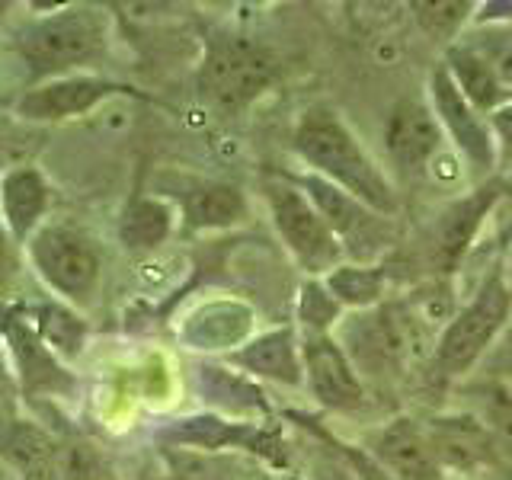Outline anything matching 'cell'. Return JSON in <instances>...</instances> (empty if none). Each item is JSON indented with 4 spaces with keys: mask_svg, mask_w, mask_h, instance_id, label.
Wrapping results in <instances>:
<instances>
[{
    "mask_svg": "<svg viewBox=\"0 0 512 480\" xmlns=\"http://www.w3.org/2000/svg\"><path fill=\"white\" fill-rule=\"evenodd\" d=\"M292 144L311 173L324 176L327 183L340 186L384 218L400 215V196L388 173L375 164V157L362 148L356 132L330 106H311L304 112L295 125Z\"/></svg>",
    "mask_w": 512,
    "mask_h": 480,
    "instance_id": "1",
    "label": "cell"
},
{
    "mask_svg": "<svg viewBox=\"0 0 512 480\" xmlns=\"http://www.w3.org/2000/svg\"><path fill=\"white\" fill-rule=\"evenodd\" d=\"M279 64L266 45L240 32H215L199 64V93L221 112H240L276 84Z\"/></svg>",
    "mask_w": 512,
    "mask_h": 480,
    "instance_id": "2",
    "label": "cell"
},
{
    "mask_svg": "<svg viewBox=\"0 0 512 480\" xmlns=\"http://www.w3.org/2000/svg\"><path fill=\"white\" fill-rule=\"evenodd\" d=\"M512 320V288L503 272L490 276L484 285L464 301L458 314L448 320L432 349V365L445 378L468 375L477 362L493 349Z\"/></svg>",
    "mask_w": 512,
    "mask_h": 480,
    "instance_id": "3",
    "label": "cell"
},
{
    "mask_svg": "<svg viewBox=\"0 0 512 480\" xmlns=\"http://www.w3.org/2000/svg\"><path fill=\"white\" fill-rule=\"evenodd\" d=\"M20 55L39 77H68V71L93 64L106 48L103 16L93 7H68L48 13L20 36Z\"/></svg>",
    "mask_w": 512,
    "mask_h": 480,
    "instance_id": "4",
    "label": "cell"
},
{
    "mask_svg": "<svg viewBox=\"0 0 512 480\" xmlns=\"http://www.w3.org/2000/svg\"><path fill=\"white\" fill-rule=\"evenodd\" d=\"M292 183L311 199L320 218L327 221V228L340 240L349 263H375L384 250H391L397 244L394 218L372 212L365 202L349 196L340 186L327 183L324 176L304 173V176H292Z\"/></svg>",
    "mask_w": 512,
    "mask_h": 480,
    "instance_id": "5",
    "label": "cell"
},
{
    "mask_svg": "<svg viewBox=\"0 0 512 480\" xmlns=\"http://www.w3.org/2000/svg\"><path fill=\"white\" fill-rule=\"evenodd\" d=\"M269 215L282 244L295 256V263L308 272L311 279H324L340 263H346V253L340 240L333 237L327 221L311 205V199L292 180H272L266 186Z\"/></svg>",
    "mask_w": 512,
    "mask_h": 480,
    "instance_id": "6",
    "label": "cell"
},
{
    "mask_svg": "<svg viewBox=\"0 0 512 480\" xmlns=\"http://www.w3.org/2000/svg\"><path fill=\"white\" fill-rule=\"evenodd\" d=\"M29 253L39 276L77 304H87L100 285V253L90 244L87 234H80L68 224H48L29 237Z\"/></svg>",
    "mask_w": 512,
    "mask_h": 480,
    "instance_id": "7",
    "label": "cell"
},
{
    "mask_svg": "<svg viewBox=\"0 0 512 480\" xmlns=\"http://www.w3.org/2000/svg\"><path fill=\"white\" fill-rule=\"evenodd\" d=\"M503 196H506V180L493 176V180L471 189L468 196L455 199L436 218V224H432V231H429V247H426V260L436 269V276L448 279L458 269V263L468 256L474 237L484 228L487 215Z\"/></svg>",
    "mask_w": 512,
    "mask_h": 480,
    "instance_id": "8",
    "label": "cell"
},
{
    "mask_svg": "<svg viewBox=\"0 0 512 480\" xmlns=\"http://www.w3.org/2000/svg\"><path fill=\"white\" fill-rule=\"evenodd\" d=\"M429 106L436 112L445 138H452L458 157L477 176H487L496 167V141L490 122L458 93L455 80L448 77L445 64H439L429 77Z\"/></svg>",
    "mask_w": 512,
    "mask_h": 480,
    "instance_id": "9",
    "label": "cell"
},
{
    "mask_svg": "<svg viewBox=\"0 0 512 480\" xmlns=\"http://www.w3.org/2000/svg\"><path fill=\"white\" fill-rule=\"evenodd\" d=\"M301 362L304 384L320 407L349 413L365 404V381L333 333H301Z\"/></svg>",
    "mask_w": 512,
    "mask_h": 480,
    "instance_id": "10",
    "label": "cell"
},
{
    "mask_svg": "<svg viewBox=\"0 0 512 480\" xmlns=\"http://www.w3.org/2000/svg\"><path fill=\"white\" fill-rule=\"evenodd\" d=\"M442 144L445 132L426 100L407 96L384 119V151L404 176L426 173L432 160L442 154Z\"/></svg>",
    "mask_w": 512,
    "mask_h": 480,
    "instance_id": "11",
    "label": "cell"
},
{
    "mask_svg": "<svg viewBox=\"0 0 512 480\" xmlns=\"http://www.w3.org/2000/svg\"><path fill=\"white\" fill-rule=\"evenodd\" d=\"M116 93H132V87L116 84L106 77H90V74H68V77H52L45 84L26 90L16 100V116L26 122H64L74 116L96 109L103 100Z\"/></svg>",
    "mask_w": 512,
    "mask_h": 480,
    "instance_id": "12",
    "label": "cell"
},
{
    "mask_svg": "<svg viewBox=\"0 0 512 480\" xmlns=\"http://www.w3.org/2000/svg\"><path fill=\"white\" fill-rule=\"evenodd\" d=\"M426 439L436 452L439 464L455 474H474L480 468L496 461V445L490 439V432L480 426L474 413L461 410V413H439L426 420Z\"/></svg>",
    "mask_w": 512,
    "mask_h": 480,
    "instance_id": "13",
    "label": "cell"
},
{
    "mask_svg": "<svg viewBox=\"0 0 512 480\" xmlns=\"http://www.w3.org/2000/svg\"><path fill=\"white\" fill-rule=\"evenodd\" d=\"M372 452L394 480H448L426 439L423 423L410 420V416H397L388 426H381Z\"/></svg>",
    "mask_w": 512,
    "mask_h": 480,
    "instance_id": "14",
    "label": "cell"
},
{
    "mask_svg": "<svg viewBox=\"0 0 512 480\" xmlns=\"http://www.w3.org/2000/svg\"><path fill=\"white\" fill-rule=\"evenodd\" d=\"M4 340L7 352L13 356L16 378H20L26 394H64L71 391V375L64 372L58 356L48 349L39 333L32 330L23 317H4Z\"/></svg>",
    "mask_w": 512,
    "mask_h": 480,
    "instance_id": "15",
    "label": "cell"
},
{
    "mask_svg": "<svg viewBox=\"0 0 512 480\" xmlns=\"http://www.w3.org/2000/svg\"><path fill=\"white\" fill-rule=\"evenodd\" d=\"M231 365H237L244 375L276 381L285 388H301L304 384V362H301V340L292 327L269 330L263 336H253L244 346H237L231 356Z\"/></svg>",
    "mask_w": 512,
    "mask_h": 480,
    "instance_id": "16",
    "label": "cell"
},
{
    "mask_svg": "<svg viewBox=\"0 0 512 480\" xmlns=\"http://www.w3.org/2000/svg\"><path fill=\"white\" fill-rule=\"evenodd\" d=\"M52 205L45 176L36 167H16L0 180V221L13 240H29Z\"/></svg>",
    "mask_w": 512,
    "mask_h": 480,
    "instance_id": "17",
    "label": "cell"
},
{
    "mask_svg": "<svg viewBox=\"0 0 512 480\" xmlns=\"http://www.w3.org/2000/svg\"><path fill=\"white\" fill-rule=\"evenodd\" d=\"M442 64H445L448 77L455 80L458 93H461L464 100L471 103V109H477L484 119L493 116V112L509 100L506 90L500 87V80L493 77V71H490L487 64L480 61L461 39L445 48V61H442Z\"/></svg>",
    "mask_w": 512,
    "mask_h": 480,
    "instance_id": "18",
    "label": "cell"
},
{
    "mask_svg": "<svg viewBox=\"0 0 512 480\" xmlns=\"http://www.w3.org/2000/svg\"><path fill=\"white\" fill-rule=\"evenodd\" d=\"M164 439L176 442V445H186V448H192V445L208 448V452H215V448H231V445H244V448L263 452V448L272 445V436H266L263 429L247 426V423H228V420H221V416H208V413L173 423L164 432Z\"/></svg>",
    "mask_w": 512,
    "mask_h": 480,
    "instance_id": "19",
    "label": "cell"
},
{
    "mask_svg": "<svg viewBox=\"0 0 512 480\" xmlns=\"http://www.w3.org/2000/svg\"><path fill=\"white\" fill-rule=\"evenodd\" d=\"M183 221L189 231H221L234 228L247 218V199L228 183H199L192 186L183 202Z\"/></svg>",
    "mask_w": 512,
    "mask_h": 480,
    "instance_id": "20",
    "label": "cell"
},
{
    "mask_svg": "<svg viewBox=\"0 0 512 480\" xmlns=\"http://www.w3.org/2000/svg\"><path fill=\"white\" fill-rule=\"evenodd\" d=\"M327 292L340 301L343 311H372L388 295V269L378 263H340L324 279Z\"/></svg>",
    "mask_w": 512,
    "mask_h": 480,
    "instance_id": "21",
    "label": "cell"
},
{
    "mask_svg": "<svg viewBox=\"0 0 512 480\" xmlns=\"http://www.w3.org/2000/svg\"><path fill=\"white\" fill-rule=\"evenodd\" d=\"M173 205L154 196H138L132 205L125 208L119 237L128 250H157L160 244H167V237L173 234Z\"/></svg>",
    "mask_w": 512,
    "mask_h": 480,
    "instance_id": "22",
    "label": "cell"
},
{
    "mask_svg": "<svg viewBox=\"0 0 512 480\" xmlns=\"http://www.w3.org/2000/svg\"><path fill=\"white\" fill-rule=\"evenodd\" d=\"M247 330H250V311L240 308V304L218 301L192 317L183 336L196 349H228L244 340Z\"/></svg>",
    "mask_w": 512,
    "mask_h": 480,
    "instance_id": "23",
    "label": "cell"
},
{
    "mask_svg": "<svg viewBox=\"0 0 512 480\" xmlns=\"http://www.w3.org/2000/svg\"><path fill=\"white\" fill-rule=\"evenodd\" d=\"M468 397H471L468 413H474L480 426L490 432L496 452L512 458V388L506 381L490 378L471 384Z\"/></svg>",
    "mask_w": 512,
    "mask_h": 480,
    "instance_id": "24",
    "label": "cell"
},
{
    "mask_svg": "<svg viewBox=\"0 0 512 480\" xmlns=\"http://www.w3.org/2000/svg\"><path fill=\"white\" fill-rule=\"evenodd\" d=\"M58 452V442L42 432L36 423L13 420L4 432H0V455H4L16 471L45 477L52 468V458Z\"/></svg>",
    "mask_w": 512,
    "mask_h": 480,
    "instance_id": "25",
    "label": "cell"
},
{
    "mask_svg": "<svg viewBox=\"0 0 512 480\" xmlns=\"http://www.w3.org/2000/svg\"><path fill=\"white\" fill-rule=\"evenodd\" d=\"M461 42L487 64L493 77L512 100V20L500 23H471L464 29Z\"/></svg>",
    "mask_w": 512,
    "mask_h": 480,
    "instance_id": "26",
    "label": "cell"
},
{
    "mask_svg": "<svg viewBox=\"0 0 512 480\" xmlns=\"http://www.w3.org/2000/svg\"><path fill=\"white\" fill-rule=\"evenodd\" d=\"M199 388L202 394L212 400L218 407H228V410H240V413H250V410H266V400L263 394L247 384V378H240L228 368H215V365H202L199 368Z\"/></svg>",
    "mask_w": 512,
    "mask_h": 480,
    "instance_id": "27",
    "label": "cell"
},
{
    "mask_svg": "<svg viewBox=\"0 0 512 480\" xmlns=\"http://www.w3.org/2000/svg\"><path fill=\"white\" fill-rule=\"evenodd\" d=\"M32 330H36L39 340L61 359H74L87 340L84 320L71 314L68 308H61V304H45V308H39Z\"/></svg>",
    "mask_w": 512,
    "mask_h": 480,
    "instance_id": "28",
    "label": "cell"
},
{
    "mask_svg": "<svg viewBox=\"0 0 512 480\" xmlns=\"http://www.w3.org/2000/svg\"><path fill=\"white\" fill-rule=\"evenodd\" d=\"M413 10L426 36L448 48L464 36V26L474 23L477 4H471V0H442V4H413Z\"/></svg>",
    "mask_w": 512,
    "mask_h": 480,
    "instance_id": "29",
    "label": "cell"
},
{
    "mask_svg": "<svg viewBox=\"0 0 512 480\" xmlns=\"http://www.w3.org/2000/svg\"><path fill=\"white\" fill-rule=\"evenodd\" d=\"M343 308L336 301L327 285L320 279H308L301 285L298 295V324L304 333H333V327L340 324Z\"/></svg>",
    "mask_w": 512,
    "mask_h": 480,
    "instance_id": "30",
    "label": "cell"
},
{
    "mask_svg": "<svg viewBox=\"0 0 512 480\" xmlns=\"http://www.w3.org/2000/svg\"><path fill=\"white\" fill-rule=\"evenodd\" d=\"M48 480H106V468L93 445H58L52 458V468L45 474Z\"/></svg>",
    "mask_w": 512,
    "mask_h": 480,
    "instance_id": "31",
    "label": "cell"
},
{
    "mask_svg": "<svg viewBox=\"0 0 512 480\" xmlns=\"http://www.w3.org/2000/svg\"><path fill=\"white\" fill-rule=\"evenodd\" d=\"M487 122L496 141V167L509 170L512 167V100H506L493 116H487Z\"/></svg>",
    "mask_w": 512,
    "mask_h": 480,
    "instance_id": "32",
    "label": "cell"
},
{
    "mask_svg": "<svg viewBox=\"0 0 512 480\" xmlns=\"http://www.w3.org/2000/svg\"><path fill=\"white\" fill-rule=\"evenodd\" d=\"M13 272V250H10V234L0 221V282H7V276Z\"/></svg>",
    "mask_w": 512,
    "mask_h": 480,
    "instance_id": "33",
    "label": "cell"
},
{
    "mask_svg": "<svg viewBox=\"0 0 512 480\" xmlns=\"http://www.w3.org/2000/svg\"><path fill=\"white\" fill-rule=\"evenodd\" d=\"M10 388V372H7V356H4V346H0V391Z\"/></svg>",
    "mask_w": 512,
    "mask_h": 480,
    "instance_id": "34",
    "label": "cell"
},
{
    "mask_svg": "<svg viewBox=\"0 0 512 480\" xmlns=\"http://www.w3.org/2000/svg\"><path fill=\"white\" fill-rule=\"evenodd\" d=\"M503 356L512 362V320H509V327H506V333H503Z\"/></svg>",
    "mask_w": 512,
    "mask_h": 480,
    "instance_id": "35",
    "label": "cell"
},
{
    "mask_svg": "<svg viewBox=\"0 0 512 480\" xmlns=\"http://www.w3.org/2000/svg\"><path fill=\"white\" fill-rule=\"evenodd\" d=\"M503 276H506V282L512 288V250H509V260H506V272H503Z\"/></svg>",
    "mask_w": 512,
    "mask_h": 480,
    "instance_id": "36",
    "label": "cell"
},
{
    "mask_svg": "<svg viewBox=\"0 0 512 480\" xmlns=\"http://www.w3.org/2000/svg\"><path fill=\"white\" fill-rule=\"evenodd\" d=\"M503 199L509 202V212H512V183H506V196Z\"/></svg>",
    "mask_w": 512,
    "mask_h": 480,
    "instance_id": "37",
    "label": "cell"
}]
</instances>
